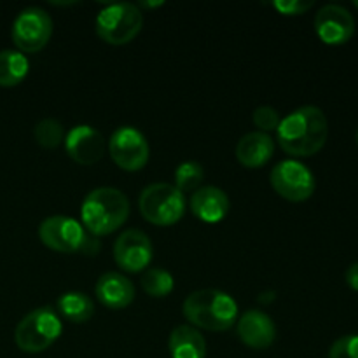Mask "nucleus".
Returning a JSON list of instances; mask_svg holds the SVG:
<instances>
[{"label":"nucleus","mask_w":358,"mask_h":358,"mask_svg":"<svg viewBox=\"0 0 358 358\" xmlns=\"http://www.w3.org/2000/svg\"><path fill=\"white\" fill-rule=\"evenodd\" d=\"M329 136V122L322 108L304 105L296 108L280 121L276 140L287 154L294 157H308L325 145Z\"/></svg>","instance_id":"f257e3e1"},{"label":"nucleus","mask_w":358,"mask_h":358,"mask_svg":"<svg viewBox=\"0 0 358 358\" xmlns=\"http://www.w3.org/2000/svg\"><path fill=\"white\" fill-rule=\"evenodd\" d=\"M129 217V201L115 187H96L80 205V220L93 236H105L117 231Z\"/></svg>","instance_id":"f03ea898"},{"label":"nucleus","mask_w":358,"mask_h":358,"mask_svg":"<svg viewBox=\"0 0 358 358\" xmlns=\"http://www.w3.org/2000/svg\"><path fill=\"white\" fill-rule=\"evenodd\" d=\"M182 311L192 327L222 332L233 327L236 322L238 303L222 290L203 289L189 294Z\"/></svg>","instance_id":"7ed1b4c3"},{"label":"nucleus","mask_w":358,"mask_h":358,"mask_svg":"<svg viewBox=\"0 0 358 358\" xmlns=\"http://www.w3.org/2000/svg\"><path fill=\"white\" fill-rule=\"evenodd\" d=\"M63 325L51 306H42L24 315L16 325L14 341L24 353L45 352L62 336Z\"/></svg>","instance_id":"20e7f679"},{"label":"nucleus","mask_w":358,"mask_h":358,"mask_svg":"<svg viewBox=\"0 0 358 358\" xmlns=\"http://www.w3.org/2000/svg\"><path fill=\"white\" fill-rule=\"evenodd\" d=\"M143 14L136 3L114 2L98 13L94 30L98 37L112 45H124L140 34Z\"/></svg>","instance_id":"39448f33"},{"label":"nucleus","mask_w":358,"mask_h":358,"mask_svg":"<svg viewBox=\"0 0 358 358\" xmlns=\"http://www.w3.org/2000/svg\"><path fill=\"white\" fill-rule=\"evenodd\" d=\"M138 208L150 224L173 226L184 217L185 198L175 185L156 182L140 192Z\"/></svg>","instance_id":"423d86ee"},{"label":"nucleus","mask_w":358,"mask_h":358,"mask_svg":"<svg viewBox=\"0 0 358 358\" xmlns=\"http://www.w3.org/2000/svg\"><path fill=\"white\" fill-rule=\"evenodd\" d=\"M10 35L17 51L23 55L41 51L52 35V17L42 7H27L14 17Z\"/></svg>","instance_id":"0eeeda50"},{"label":"nucleus","mask_w":358,"mask_h":358,"mask_svg":"<svg viewBox=\"0 0 358 358\" xmlns=\"http://www.w3.org/2000/svg\"><path fill=\"white\" fill-rule=\"evenodd\" d=\"M271 187L283 199L292 203L306 201L313 196L317 182L310 168L297 159H283L269 173Z\"/></svg>","instance_id":"6e6552de"},{"label":"nucleus","mask_w":358,"mask_h":358,"mask_svg":"<svg viewBox=\"0 0 358 358\" xmlns=\"http://www.w3.org/2000/svg\"><path fill=\"white\" fill-rule=\"evenodd\" d=\"M38 238L48 248L62 254H73L86 248L90 238L79 220L66 215H51L38 226Z\"/></svg>","instance_id":"1a4fd4ad"},{"label":"nucleus","mask_w":358,"mask_h":358,"mask_svg":"<svg viewBox=\"0 0 358 358\" xmlns=\"http://www.w3.org/2000/svg\"><path fill=\"white\" fill-rule=\"evenodd\" d=\"M108 152L119 168L126 171H138L149 161L150 147L142 131L131 126H121L108 140Z\"/></svg>","instance_id":"9d476101"},{"label":"nucleus","mask_w":358,"mask_h":358,"mask_svg":"<svg viewBox=\"0 0 358 358\" xmlns=\"http://www.w3.org/2000/svg\"><path fill=\"white\" fill-rule=\"evenodd\" d=\"M154 257L152 241L143 231L126 229L114 243V259L122 271L140 273L149 268Z\"/></svg>","instance_id":"9b49d317"},{"label":"nucleus","mask_w":358,"mask_h":358,"mask_svg":"<svg viewBox=\"0 0 358 358\" xmlns=\"http://www.w3.org/2000/svg\"><path fill=\"white\" fill-rule=\"evenodd\" d=\"M315 31L324 44H346L355 34V20L346 7L327 3L315 16Z\"/></svg>","instance_id":"f8f14e48"},{"label":"nucleus","mask_w":358,"mask_h":358,"mask_svg":"<svg viewBox=\"0 0 358 358\" xmlns=\"http://www.w3.org/2000/svg\"><path fill=\"white\" fill-rule=\"evenodd\" d=\"M65 150L76 163L90 166L98 163L107 150V142L96 128L90 124H77L66 133Z\"/></svg>","instance_id":"ddd939ff"},{"label":"nucleus","mask_w":358,"mask_h":358,"mask_svg":"<svg viewBox=\"0 0 358 358\" xmlns=\"http://www.w3.org/2000/svg\"><path fill=\"white\" fill-rule=\"evenodd\" d=\"M238 336L248 348L266 350L275 343L276 325L273 318L262 310H248L238 320Z\"/></svg>","instance_id":"4468645a"},{"label":"nucleus","mask_w":358,"mask_h":358,"mask_svg":"<svg viewBox=\"0 0 358 358\" xmlns=\"http://www.w3.org/2000/svg\"><path fill=\"white\" fill-rule=\"evenodd\" d=\"M96 299L110 310H124L135 299V285L128 276L108 271L98 278L94 285Z\"/></svg>","instance_id":"2eb2a0df"},{"label":"nucleus","mask_w":358,"mask_h":358,"mask_svg":"<svg viewBox=\"0 0 358 358\" xmlns=\"http://www.w3.org/2000/svg\"><path fill=\"white\" fill-rule=\"evenodd\" d=\"M231 203L226 192L215 185H203L191 196V210L201 222L217 224L226 219Z\"/></svg>","instance_id":"dca6fc26"},{"label":"nucleus","mask_w":358,"mask_h":358,"mask_svg":"<svg viewBox=\"0 0 358 358\" xmlns=\"http://www.w3.org/2000/svg\"><path fill=\"white\" fill-rule=\"evenodd\" d=\"M234 152L243 166L261 168L275 154V140L268 133L250 131L238 140Z\"/></svg>","instance_id":"f3484780"},{"label":"nucleus","mask_w":358,"mask_h":358,"mask_svg":"<svg viewBox=\"0 0 358 358\" xmlns=\"http://www.w3.org/2000/svg\"><path fill=\"white\" fill-rule=\"evenodd\" d=\"M171 358H205L206 341L201 332L192 325H178L168 339Z\"/></svg>","instance_id":"a211bd4d"},{"label":"nucleus","mask_w":358,"mask_h":358,"mask_svg":"<svg viewBox=\"0 0 358 358\" xmlns=\"http://www.w3.org/2000/svg\"><path fill=\"white\" fill-rule=\"evenodd\" d=\"M58 311L72 324H86L94 315V304L84 292L70 290L58 297Z\"/></svg>","instance_id":"6ab92c4d"},{"label":"nucleus","mask_w":358,"mask_h":358,"mask_svg":"<svg viewBox=\"0 0 358 358\" xmlns=\"http://www.w3.org/2000/svg\"><path fill=\"white\" fill-rule=\"evenodd\" d=\"M30 70L27 56L14 49L0 51V87H14L23 83Z\"/></svg>","instance_id":"aec40b11"},{"label":"nucleus","mask_w":358,"mask_h":358,"mask_svg":"<svg viewBox=\"0 0 358 358\" xmlns=\"http://www.w3.org/2000/svg\"><path fill=\"white\" fill-rule=\"evenodd\" d=\"M143 292L150 297H166L173 292L175 280L170 271L163 268H150L140 278Z\"/></svg>","instance_id":"412c9836"},{"label":"nucleus","mask_w":358,"mask_h":358,"mask_svg":"<svg viewBox=\"0 0 358 358\" xmlns=\"http://www.w3.org/2000/svg\"><path fill=\"white\" fill-rule=\"evenodd\" d=\"M205 180V170L198 161H184L175 170V187L185 194V192H196L203 187Z\"/></svg>","instance_id":"4be33fe9"},{"label":"nucleus","mask_w":358,"mask_h":358,"mask_svg":"<svg viewBox=\"0 0 358 358\" xmlns=\"http://www.w3.org/2000/svg\"><path fill=\"white\" fill-rule=\"evenodd\" d=\"M34 136L41 147L55 149V147H58L65 140V129H63V124L58 119L48 117L35 124Z\"/></svg>","instance_id":"5701e85b"},{"label":"nucleus","mask_w":358,"mask_h":358,"mask_svg":"<svg viewBox=\"0 0 358 358\" xmlns=\"http://www.w3.org/2000/svg\"><path fill=\"white\" fill-rule=\"evenodd\" d=\"M252 121L257 126V131L268 133L269 135V131H276L278 129L282 117H280L278 110L275 107H271V105H261L252 114Z\"/></svg>","instance_id":"b1692460"},{"label":"nucleus","mask_w":358,"mask_h":358,"mask_svg":"<svg viewBox=\"0 0 358 358\" xmlns=\"http://www.w3.org/2000/svg\"><path fill=\"white\" fill-rule=\"evenodd\" d=\"M329 358H358V334L343 336L329 350Z\"/></svg>","instance_id":"393cba45"},{"label":"nucleus","mask_w":358,"mask_h":358,"mask_svg":"<svg viewBox=\"0 0 358 358\" xmlns=\"http://www.w3.org/2000/svg\"><path fill=\"white\" fill-rule=\"evenodd\" d=\"M315 6L313 0H275L273 7L285 16H299Z\"/></svg>","instance_id":"a878e982"},{"label":"nucleus","mask_w":358,"mask_h":358,"mask_svg":"<svg viewBox=\"0 0 358 358\" xmlns=\"http://www.w3.org/2000/svg\"><path fill=\"white\" fill-rule=\"evenodd\" d=\"M346 283H348L350 289L357 290L358 292V262H353L348 269H346Z\"/></svg>","instance_id":"bb28decb"},{"label":"nucleus","mask_w":358,"mask_h":358,"mask_svg":"<svg viewBox=\"0 0 358 358\" xmlns=\"http://www.w3.org/2000/svg\"><path fill=\"white\" fill-rule=\"evenodd\" d=\"M164 2H145V3H140V6H145V7H156V6H163ZM138 6V7H140Z\"/></svg>","instance_id":"cd10ccee"},{"label":"nucleus","mask_w":358,"mask_h":358,"mask_svg":"<svg viewBox=\"0 0 358 358\" xmlns=\"http://www.w3.org/2000/svg\"><path fill=\"white\" fill-rule=\"evenodd\" d=\"M355 140H357V145H358V129H357V136H355Z\"/></svg>","instance_id":"c85d7f7f"},{"label":"nucleus","mask_w":358,"mask_h":358,"mask_svg":"<svg viewBox=\"0 0 358 358\" xmlns=\"http://www.w3.org/2000/svg\"><path fill=\"white\" fill-rule=\"evenodd\" d=\"M353 3H355V7L358 9V0H355V2H353Z\"/></svg>","instance_id":"c756f323"}]
</instances>
